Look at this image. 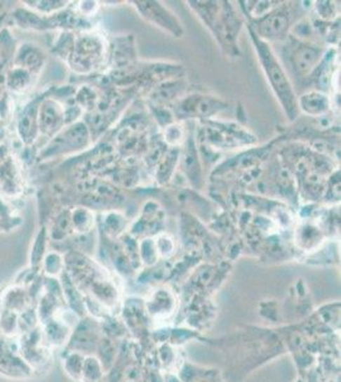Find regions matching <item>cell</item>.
<instances>
[{
	"mask_svg": "<svg viewBox=\"0 0 341 382\" xmlns=\"http://www.w3.org/2000/svg\"><path fill=\"white\" fill-rule=\"evenodd\" d=\"M198 14L225 54L239 56V34L243 22L236 13L231 1H187Z\"/></svg>",
	"mask_w": 341,
	"mask_h": 382,
	"instance_id": "1",
	"label": "cell"
},
{
	"mask_svg": "<svg viewBox=\"0 0 341 382\" xmlns=\"http://www.w3.org/2000/svg\"><path fill=\"white\" fill-rule=\"evenodd\" d=\"M248 32L253 44V48L259 58L261 68L264 70V74L267 77L274 96L279 101L281 110L288 120L294 121L300 114L298 105H297L298 97L294 92L293 86L290 83L286 69L280 64L279 59L276 58V54L274 53L273 48L269 42L264 41L258 37L250 26H248Z\"/></svg>",
	"mask_w": 341,
	"mask_h": 382,
	"instance_id": "2",
	"label": "cell"
},
{
	"mask_svg": "<svg viewBox=\"0 0 341 382\" xmlns=\"http://www.w3.org/2000/svg\"><path fill=\"white\" fill-rule=\"evenodd\" d=\"M107 44L100 34H84L75 42L70 65L78 73L93 72L105 62Z\"/></svg>",
	"mask_w": 341,
	"mask_h": 382,
	"instance_id": "3",
	"label": "cell"
},
{
	"mask_svg": "<svg viewBox=\"0 0 341 382\" xmlns=\"http://www.w3.org/2000/svg\"><path fill=\"white\" fill-rule=\"evenodd\" d=\"M131 4L137 9L140 17L145 21L149 22L150 25L162 29L163 32L175 39L184 37L185 29L178 15L163 6L161 1L137 0V1H131Z\"/></svg>",
	"mask_w": 341,
	"mask_h": 382,
	"instance_id": "4",
	"label": "cell"
},
{
	"mask_svg": "<svg viewBox=\"0 0 341 382\" xmlns=\"http://www.w3.org/2000/svg\"><path fill=\"white\" fill-rule=\"evenodd\" d=\"M227 109V103L214 96L190 95L178 100L172 111L180 119H210Z\"/></svg>",
	"mask_w": 341,
	"mask_h": 382,
	"instance_id": "5",
	"label": "cell"
},
{
	"mask_svg": "<svg viewBox=\"0 0 341 382\" xmlns=\"http://www.w3.org/2000/svg\"><path fill=\"white\" fill-rule=\"evenodd\" d=\"M290 23V12L288 6H279L273 12L261 17L256 21H253L250 27L261 40L269 42L283 39L289 31Z\"/></svg>",
	"mask_w": 341,
	"mask_h": 382,
	"instance_id": "6",
	"label": "cell"
},
{
	"mask_svg": "<svg viewBox=\"0 0 341 382\" xmlns=\"http://www.w3.org/2000/svg\"><path fill=\"white\" fill-rule=\"evenodd\" d=\"M325 54V50L314 44L307 41L297 42L290 56L294 72L303 78L309 77L320 67Z\"/></svg>",
	"mask_w": 341,
	"mask_h": 382,
	"instance_id": "7",
	"label": "cell"
},
{
	"mask_svg": "<svg viewBox=\"0 0 341 382\" xmlns=\"http://www.w3.org/2000/svg\"><path fill=\"white\" fill-rule=\"evenodd\" d=\"M298 110L311 117H323L331 110V97L322 91H309L297 98Z\"/></svg>",
	"mask_w": 341,
	"mask_h": 382,
	"instance_id": "8",
	"label": "cell"
},
{
	"mask_svg": "<svg viewBox=\"0 0 341 382\" xmlns=\"http://www.w3.org/2000/svg\"><path fill=\"white\" fill-rule=\"evenodd\" d=\"M185 144H186V148L182 152V154L180 152L181 166L184 167L185 175L189 178V181L194 186L199 187L200 181H201V170H200V161H199L196 144L194 142L192 137L189 138Z\"/></svg>",
	"mask_w": 341,
	"mask_h": 382,
	"instance_id": "9",
	"label": "cell"
},
{
	"mask_svg": "<svg viewBox=\"0 0 341 382\" xmlns=\"http://www.w3.org/2000/svg\"><path fill=\"white\" fill-rule=\"evenodd\" d=\"M242 8L245 9V13L253 18V21L259 20L261 17L267 15V13L273 12L275 8L279 7L280 1H241Z\"/></svg>",
	"mask_w": 341,
	"mask_h": 382,
	"instance_id": "10",
	"label": "cell"
},
{
	"mask_svg": "<svg viewBox=\"0 0 341 382\" xmlns=\"http://www.w3.org/2000/svg\"><path fill=\"white\" fill-rule=\"evenodd\" d=\"M102 375V366L100 361L95 357H84L79 381L101 382Z\"/></svg>",
	"mask_w": 341,
	"mask_h": 382,
	"instance_id": "11",
	"label": "cell"
},
{
	"mask_svg": "<svg viewBox=\"0 0 341 382\" xmlns=\"http://www.w3.org/2000/svg\"><path fill=\"white\" fill-rule=\"evenodd\" d=\"M297 239H300V245L303 246L306 249L307 245L308 239V249L314 247V246L320 245L321 231L319 227L311 225V223H306V225H300V228L297 230Z\"/></svg>",
	"mask_w": 341,
	"mask_h": 382,
	"instance_id": "12",
	"label": "cell"
},
{
	"mask_svg": "<svg viewBox=\"0 0 341 382\" xmlns=\"http://www.w3.org/2000/svg\"><path fill=\"white\" fill-rule=\"evenodd\" d=\"M163 139L170 148H178L186 142V131L184 126L178 123H172L163 128Z\"/></svg>",
	"mask_w": 341,
	"mask_h": 382,
	"instance_id": "13",
	"label": "cell"
},
{
	"mask_svg": "<svg viewBox=\"0 0 341 382\" xmlns=\"http://www.w3.org/2000/svg\"><path fill=\"white\" fill-rule=\"evenodd\" d=\"M72 220H73L75 230L79 232H87L88 230L92 228L93 222H95L93 213L88 209H83V208H79L73 213Z\"/></svg>",
	"mask_w": 341,
	"mask_h": 382,
	"instance_id": "14",
	"label": "cell"
},
{
	"mask_svg": "<svg viewBox=\"0 0 341 382\" xmlns=\"http://www.w3.org/2000/svg\"><path fill=\"white\" fill-rule=\"evenodd\" d=\"M316 13L323 21H334L339 15V6L336 1H316Z\"/></svg>",
	"mask_w": 341,
	"mask_h": 382,
	"instance_id": "15",
	"label": "cell"
},
{
	"mask_svg": "<svg viewBox=\"0 0 341 382\" xmlns=\"http://www.w3.org/2000/svg\"><path fill=\"white\" fill-rule=\"evenodd\" d=\"M154 244L158 255L163 258H170V255L175 253V241L167 233L158 235L157 239H154Z\"/></svg>",
	"mask_w": 341,
	"mask_h": 382,
	"instance_id": "16",
	"label": "cell"
},
{
	"mask_svg": "<svg viewBox=\"0 0 341 382\" xmlns=\"http://www.w3.org/2000/svg\"><path fill=\"white\" fill-rule=\"evenodd\" d=\"M139 253L142 255L143 258L144 263L145 264H154L157 261V249H156V244H154V239H144L142 245H140V250Z\"/></svg>",
	"mask_w": 341,
	"mask_h": 382,
	"instance_id": "17",
	"label": "cell"
},
{
	"mask_svg": "<svg viewBox=\"0 0 341 382\" xmlns=\"http://www.w3.org/2000/svg\"><path fill=\"white\" fill-rule=\"evenodd\" d=\"M126 223V218L123 217L121 213L114 212L109 213L106 217V225H107V231L109 232H121L123 228V225Z\"/></svg>",
	"mask_w": 341,
	"mask_h": 382,
	"instance_id": "18",
	"label": "cell"
},
{
	"mask_svg": "<svg viewBox=\"0 0 341 382\" xmlns=\"http://www.w3.org/2000/svg\"><path fill=\"white\" fill-rule=\"evenodd\" d=\"M81 12L84 15H93L96 13L97 9L100 8V3L98 1H82L81 3Z\"/></svg>",
	"mask_w": 341,
	"mask_h": 382,
	"instance_id": "19",
	"label": "cell"
}]
</instances>
